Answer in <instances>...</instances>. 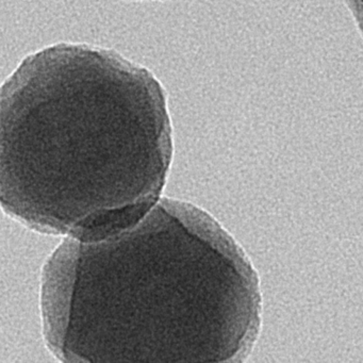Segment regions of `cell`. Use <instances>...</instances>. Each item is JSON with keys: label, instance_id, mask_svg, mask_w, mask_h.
<instances>
[{"label": "cell", "instance_id": "obj_2", "mask_svg": "<svg viewBox=\"0 0 363 363\" xmlns=\"http://www.w3.org/2000/svg\"><path fill=\"white\" fill-rule=\"evenodd\" d=\"M167 94L116 50L57 44L0 88V207L40 233H114L160 199L173 158Z\"/></svg>", "mask_w": 363, "mask_h": 363}, {"label": "cell", "instance_id": "obj_1", "mask_svg": "<svg viewBox=\"0 0 363 363\" xmlns=\"http://www.w3.org/2000/svg\"><path fill=\"white\" fill-rule=\"evenodd\" d=\"M41 311L65 362H241L262 296L252 261L213 216L160 199L120 230L67 235L44 267Z\"/></svg>", "mask_w": 363, "mask_h": 363}, {"label": "cell", "instance_id": "obj_3", "mask_svg": "<svg viewBox=\"0 0 363 363\" xmlns=\"http://www.w3.org/2000/svg\"><path fill=\"white\" fill-rule=\"evenodd\" d=\"M345 1L363 37V0H345Z\"/></svg>", "mask_w": 363, "mask_h": 363}]
</instances>
